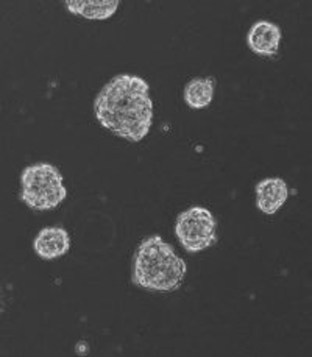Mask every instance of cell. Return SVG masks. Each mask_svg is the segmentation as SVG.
Returning a JSON list of instances; mask_svg holds the SVG:
<instances>
[{
    "label": "cell",
    "mask_w": 312,
    "mask_h": 357,
    "mask_svg": "<svg viewBox=\"0 0 312 357\" xmlns=\"http://www.w3.org/2000/svg\"><path fill=\"white\" fill-rule=\"evenodd\" d=\"M94 111L102 127L116 136L131 142L142 141L154 121L149 84L141 77L117 75L98 92Z\"/></svg>",
    "instance_id": "6da1fadb"
},
{
    "label": "cell",
    "mask_w": 312,
    "mask_h": 357,
    "mask_svg": "<svg viewBox=\"0 0 312 357\" xmlns=\"http://www.w3.org/2000/svg\"><path fill=\"white\" fill-rule=\"evenodd\" d=\"M186 272V262L161 236L142 241L133 261V282L156 292L177 290L183 284Z\"/></svg>",
    "instance_id": "7a4b0ae2"
},
{
    "label": "cell",
    "mask_w": 312,
    "mask_h": 357,
    "mask_svg": "<svg viewBox=\"0 0 312 357\" xmlns=\"http://www.w3.org/2000/svg\"><path fill=\"white\" fill-rule=\"evenodd\" d=\"M21 200L36 211H49L64 202L68 190L64 188L63 175L55 165L39 162L27 167L21 175Z\"/></svg>",
    "instance_id": "3957f363"
},
{
    "label": "cell",
    "mask_w": 312,
    "mask_h": 357,
    "mask_svg": "<svg viewBox=\"0 0 312 357\" xmlns=\"http://www.w3.org/2000/svg\"><path fill=\"white\" fill-rule=\"evenodd\" d=\"M217 223L211 211L202 206H194L178 215L175 223V234L184 250L189 253H198L214 245Z\"/></svg>",
    "instance_id": "277c9868"
},
{
    "label": "cell",
    "mask_w": 312,
    "mask_h": 357,
    "mask_svg": "<svg viewBox=\"0 0 312 357\" xmlns=\"http://www.w3.org/2000/svg\"><path fill=\"white\" fill-rule=\"evenodd\" d=\"M281 30L278 25L269 21L253 24L247 35V44L251 52L261 56H274L280 50Z\"/></svg>",
    "instance_id": "5b68a950"
},
{
    "label": "cell",
    "mask_w": 312,
    "mask_h": 357,
    "mask_svg": "<svg viewBox=\"0 0 312 357\" xmlns=\"http://www.w3.org/2000/svg\"><path fill=\"white\" fill-rule=\"evenodd\" d=\"M289 197L288 183L281 178H265L256 184V206L261 213L274 215Z\"/></svg>",
    "instance_id": "8992f818"
},
{
    "label": "cell",
    "mask_w": 312,
    "mask_h": 357,
    "mask_svg": "<svg viewBox=\"0 0 312 357\" xmlns=\"http://www.w3.org/2000/svg\"><path fill=\"white\" fill-rule=\"evenodd\" d=\"M36 255L43 259H57L68 253L70 248V239L68 231L63 228H44L33 242Z\"/></svg>",
    "instance_id": "52a82bcc"
},
{
    "label": "cell",
    "mask_w": 312,
    "mask_h": 357,
    "mask_svg": "<svg viewBox=\"0 0 312 357\" xmlns=\"http://www.w3.org/2000/svg\"><path fill=\"white\" fill-rule=\"evenodd\" d=\"M64 5L72 15L96 21L110 19L119 8L117 0H66Z\"/></svg>",
    "instance_id": "ba28073f"
},
{
    "label": "cell",
    "mask_w": 312,
    "mask_h": 357,
    "mask_svg": "<svg viewBox=\"0 0 312 357\" xmlns=\"http://www.w3.org/2000/svg\"><path fill=\"white\" fill-rule=\"evenodd\" d=\"M214 78H194L184 88V102L192 109H202L211 105L214 98Z\"/></svg>",
    "instance_id": "9c48e42d"
}]
</instances>
